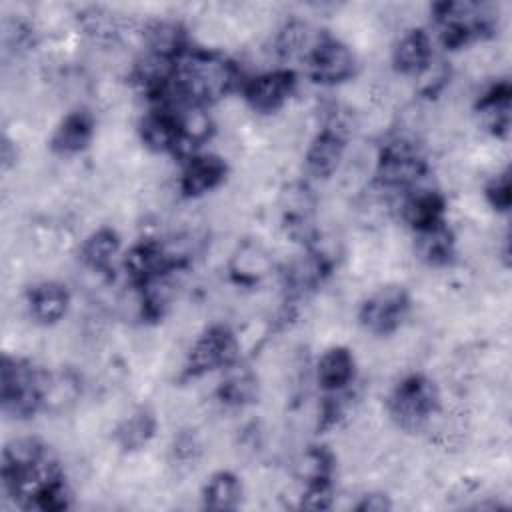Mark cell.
<instances>
[{"mask_svg":"<svg viewBox=\"0 0 512 512\" xmlns=\"http://www.w3.org/2000/svg\"><path fill=\"white\" fill-rule=\"evenodd\" d=\"M240 70L218 52L190 48L174 70V98L208 106L240 86Z\"/></svg>","mask_w":512,"mask_h":512,"instance_id":"cell-1","label":"cell"},{"mask_svg":"<svg viewBox=\"0 0 512 512\" xmlns=\"http://www.w3.org/2000/svg\"><path fill=\"white\" fill-rule=\"evenodd\" d=\"M48 396V376L30 360L4 356L0 366V404L8 418H30Z\"/></svg>","mask_w":512,"mask_h":512,"instance_id":"cell-2","label":"cell"},{"mask_svg":"<svg viewBox=\"0 0 512 512\" xmlns=\"http://www.w3.org/2000/svg\"><path fill=\"white\" fill-rule=\"evenodd\" d=\"M432 14L446 50L462 48L494 32V16L476 2H438L432 6Z\"/></svg>","mask_w":512,"mask_h":512,"instance_id":"cell-3","label":"cell"},{"mask_svg":"<svg viewBox=\"0 0 512 512\" xmlns=\"http://www.w3.org/2000/svg\"><path fill=\"white\" fill-rule=\"evenodd\" d=\"M386 408L400 428L418 430L440 408L438 386L424 374H410L392 388Z\"/></svg>","mask_w":512,"mask_h":512,"instance_id":"cell-4","label":"cell"},{"mask_svg":"<svg viewBox=\"0 0 512 512\" xmlns=\"http://www.w3.org/2000/svg\"><path fill=\"white\" fill-rule=\"evenodd\" d=\"M426 172L428 164L416 144L406 138H394L378 154L376 184L388 192H410Z\"/></svg>","mask_w":512,"mask_h":512,"instance_id":"cell-5","label":"cell"},{"mask_svg":"<svg viewBox=\"0 0 512 512\" xmlns=\"http://www.w3.org/2000/svg\"><path fill=\"white\" fill-rule=\"evenodd\" d=\"M236 362H238L236 334L224 324H214L194 340L186 356L184 376L198 378L212 370H226Z\"/></svg>","mask_w":512,"mask_h":512,"instance_id":"cell-6","label":"cell"},{"mask_svg":"<svg viewBox=\"0 0 512 512\" xmlns=\"http://www.w3.org/2000/svg\"><path fill=\"white\" fill-rule=\"evenodd\" d=\"M410 312V294L398 284L382 286L372 292L360 306V326L376 336L396 332Z\"/></svg>","mask_w":512,"mask_h":512,"instance_id":"cell-7","label":"cell"},{"mask_svg":"<svg viewBox=\"0 0 512 512\" xmlns=\"http://www.w3.org/2000/svg\"><path fill=\"white\" fill-rule=\"evenodd\" d=\"M304 60L308 76L324 86L346 82L356 70L354 52L330 34H320Z\"/></svg>","mask_w":512,"mask_h":512,"instance_id":"cell-8","label":"cell"},{"mask_svg":"<svg viewBox=\"0 0 512 512\" xmlns=\"http://www.w3.org/2000/svg\"><path fill=\"white\" fill-rule=\"evenodd\" d=\"M140 138L146 148L160 154H180L182 134L178 120V100L152 104L140 120Z\"/></svg>","mask_w":512,"mask_h":512,"instance_id":"cell-9","label":"cell"},{"mask_svg":"<svg viewBox=\"0 0 512 512\" xmlns=\"http://www.w3.org/2000/svg\"><path fill=\"white\" fill-rule=\"evenodd\" d=\"M296 74L290 68H276L258 74L242 84L248 106L256 112L268 114L280 110L296 90Z\"/></svg>","mask_w":512,"mask_h":512,"instance_id":"cell-10","label":"cell"},{"mask_svg":"<svg viewBox=\"0 0 512 512\" xmlns=\"http://www.w3.org/2000/svg\"><path fill=\"white\" fill-rule=\"evenodd\" d=\"M314 196L304 184H292L282 194V222L294 242L310 246L318 232L314 228Z\"/></svg>","mask_w":512,"mask_h":512,"instance_id":"cell-11","label":"cell"},{"mask_svg":"<svg viewBox=\"0 0 512 512\" xmlns=\"http://www.w3.org/2000/svg\"><path fill=\"white\" fill-rule=\"evenodd\" d=\"M346 150V134L338 124H328L324 126L314 140L310 142L306 150V170L314 178H330L344 156Z\"/></svg>","mask_w":512,"mask_h":512,"instance_id":"cell-12","label":"cell"},{"mask_svg":"<svg viewBox=\"0 0 512 512\" xmlns=\"http://www.w3.org/2000/svg\"><path fill=\"white\" fill-rule=\"evenodd\" d=\"M228 174L224 158L218 154H194L184 162L180 174V192L186 198H198L218 188Z\"/></svg>","mask_w":512,"mask_h":512,"instance_id":"cell-13","label":"cell"},{"mask_svg":"<svg viewBox=\"0 0 512 512\" xmlns=\"http://www.w3.org/2000/svg\"><path fill=\"white\" fill-rule=\"evenodd\" d=\"M510 110H512V88L508 80H500L492 84L476 100V116L480 124L496 138L508 136Z\"/></svg>","mask_w":512,"mask_h":512,"instance_id":"cell-14","label":"cell"},{"mask_svg":"<svg viewBox=\"0 0 512 512\" xmlns=\"http://www.w3.org/2000/svg\"><path fill=\"white\" fill-rule=\"evenodd\" d=\"M26 304L30 310V316L38 324H56L62 320L70 306V292L64 284L54 280H44L28 288L26 292Z\"/></svg>","mask_w":512,"mask_h":512,"instance_id":"cell-15","label":"cell"},{"mask_svg":"<svg viewBox=\"0 0 512 512\" xmlns=\"http://www.w3.org/2000/svg\"><path fill=\"white\" fill-rule=\"evenodd\" d=\"M92 136H94L92 114L84 108L72 110L56 126L50 138V148L60 156H72L86 150Z\"/></svg>","mask_w":512,"mask_h":512,"instance_id":"cell-16","label":"cell"},{"mask_svg":"<svg viewBox=\"0 0 512 512\" xmlns=\"http://www.w3.org/2000/svg\"><path fill=\"white\" fill-rule=\"evenodd\" d=\"M356 374V360L352 352L344 346H332L318 358L316 364V380L318 386L328 392H344Z\"/></svg>","mask_w":512,"mask_h":512,"instance_id":"cell-17","label":"cell"},{"mask_svg":"<svg viewBox=\"0 0 512 512\" xmlns=\"http://www.w3.org/2000/svg\"><path fill=\"white\" fill-rule=\"evenodd\" d=\"M150 54L178 62L188 50L186 28L176 20H152L142 32Z\"/></svg>","mask_w":512,"mask_h":512,"instance_id":"cell-18","label":"cell"},{"mask_svg":"<svg viewBox=\"0 0 512 512\" xmlns=\"http://www.w3.org/2000/svg\"><path fill=\"white\" fill-rule=\"evenodd\" d=\"M416 242L414 250L416 256L428 264V266H446L454 260L456 252V240L452 228L446 224V220H440L436 224H430L426 228L414 230Z\"/></svg>","mask_w":512,"mask_h":512,"instance_id":"cell-19","label":"cell"},{"mask_svg":"<svg viewBox=\"0 0 512 512\" xmlns=\"http://www.w3.org/2000/svg\"><path fill=\"white\" fill-rule=\"evenodd\" d=\"M434 60L432 38L424 30L406 32L392 50V64L396 72L406 76H418Z\"/></svg>","mask_w":512,"mask_h":512,"instance_id":"cell-20","label":"cell"},{"mask_svg":"<svg viewBox=\"0 0 512 512\" xmlns=\"http://www.w3.org/2000/svg\"><path fill=\"white\" fill-rule=\"evenodd\" d=\"M228 270H230V278L236 284L242 286H254L260 280H264L270 270H272V260L268 256V252L256 244V242H242L230 262H228Z\"/></svg>","mask_w":512,"mask_h":512,"instance_id":"cell-21","label":"cell"},{"mask_svg":"<svg viewBox=\"0 0 512 512\" xmlns=\"http://www.w3.org/2000/svg\"><path fill=\"white\" fill-rule=\"evenodd\" d=\"M444 212H446L444 196L438 190H426V188L410 190L402 206L404 220L410 224L412 230H420L444 220Z\"/></svg>","mask_w":512,"mask_h":512,"instance_id":"cell-22","label":"cell"},{"mask_svg":"<svg viewBox=\"0 0 512 512\" xmlns=\"http://www.w3.org/2000/svg\"><path fill=\"white\" fill-rule=\"evenodd\" d=\"M118 252H120L118 232L112 228H98L84 240L80 248V258L88 268L96 272H108Z\"/></svg>","mask_w":512,"mask_h":512,"instance_id":"cell-23","label":"cell"},{"mask_svg":"<svg viewBox=\"0 0 512 512\" xmlns=\"http://www.w3.org/2000/svg\"><path fill=\"white\" fill-rule=\"evenodd\" d=\"M242 500V484L228 470L214 472L202 488V506L208 510H234Z\"/></svg>","mask_w":512,"mask_h":512,"instance_id":"cell-24","label":"cell"},{"mask_svg":"<svg viewBox=\"0 0 512 512\" xmlns=\"http://www.w3.org/2000/svg\"><path fill=\"white\" fill-rule=\"evenodd\" d=\"M258 396V378L244 366L232 364L218 386V398L226 406H246Z\"/></svg>","mask_w":512,"mask_h":512,"instance_id":"cell-25","label":"cell"},{"mask_svg":"<svg viewBox=\"0 0 512 512\" xmlns=\"http://www.w3.org/2000/svg\"><path fill=\"white\" fill-rule=\"evenodd\" d=\"M156 432V416L146 406L136 408L130 416H126L116 428V442L122 450H138L144 448Z\"/></svg>","mask_w":512,"mask_h":512,"instance_id":"cell-26","label":"cell"},{"mask_svg":"<svg viewBox=\"0 0 512 512\" xmlns=\"http://www.w3.org/2000/svg\"><path fill=\"white\" fill-rule=\"evenodd\" d=\"M336 470L334 454L326 446H310L298 460V478L306 486H332Z\"/></svg>","mask_w":512,"mask_h":512,"instance_id":"cell-27","label":"cell"},{"mask_svg":"<svg viewBox=\"0 0 512 512\" xmlns=\"http://www.w3.org/2000/svg\"><path fill=\"white\" fill-rule=\"evenodd\" d=\"M318 36L320 32L314 34L306 22L290 20L280 28L276 36V52L280 58H286V60L298 58V56L306 58Z\"/></svg>","mask_w":512,"mask_h":512,"instance_id":"cell-28","label":"cell"},{"mask_svg":"<svg viewBox=\"0 0 512 512\" xmlns=\"http://www.w3.org/2000/svg\"><path fill=\"white\" fill-rule=\"evenodd\" d=\"M80 26L84 34H88L96 42H112L120 34V24L116 16L102 8H88L78 14Z\"/></svg>","mask_w":512,"mask_h":512,"instance_id":"cell-29","label":"cell"},{"mask_svg":"<svg viewBox=\"0 0 512 512\" xmlns=\"http://www.w3.org/2000/svg\"><path fill=\"white\" fill-rule=\"evenodd\" d=\"M68 506H70V492L66 488L64 476L38 488L32 494V498L26 502V508H34L42 512H58V510H66Z\"/></svg>","mask_w":512,"mask_h":512,"instance_id":"cell-30","label":"cell"},{"mask_svg":"<svg viewBox=\"0 0 512 512\" xmlns=\"http://www.w3.org/2000/svg\"><path fill=\"white\" fill-rule=\"evenodd\" d=\"M486 200L490 202V206L498 212H508L510 204H512V184H510V170H502L498 172L484 188Z\"/></svg>","mask_w":512,"mask_h":512,"instance_id":"cell-31","label":"cell"},{"mask_svg":"<svg viewBox=\"0 0 512 512\" xmlns=\"http://www.w3.org/2000/svg\"><path fill=\"white\" fill-rule=\"evenodd\" d=\"M416 78L420 80V84H418L420 94H424V96H436V94L446 86V82H448V78H450V70H448L446 62H436V60H432L430 66H428L424 72H420Z\"/></svg>","mask_w":512,"mask_h":512,"instance_id":"cell-32","label":"cell"},{"mask_svg":"<svg viewBox=\"0 0 512 512\" xmlns=\"http://www.w3.org/2000/svg\"><path fill=\"white\" fill-rule=\"evenodd\" d=\"M332 486H306L300 496V506L306 510H326L332 506Z\"/></svg>","mask_w":512,"mask_h":512,"instance_id":"cell-33","label":"cell"},{"mask_svg":"<svg viewBox=\"0 0 512 512\" xmlns=\"http://www.w3.org/2000/svg\"><path fill=\"white\" fill-rule=\"evenodd\" d=\"M392 508V502L386 494L382 492H370V494H364L360 498V502L356 504V510L358 512H384V510H390Z\"/></svg>","mask_w":512,"mask_h":512,"instance_id":"cell-34","label":"cell"},{"mask_svg":"<svg viewBox=\"0 0 512 512\" xmlns=\"http://www.w3.org/2000/svg\"><path fill=\"white\" fill-rule=\"evenodd\" d=\"M0 158H2V168L8 170L16 162V146L4 136L2 146H0Z\"/></svg>","mask_w":512,"mask_h":512,"instance_id":"cell-35","label":"cell"}]
</instances>
